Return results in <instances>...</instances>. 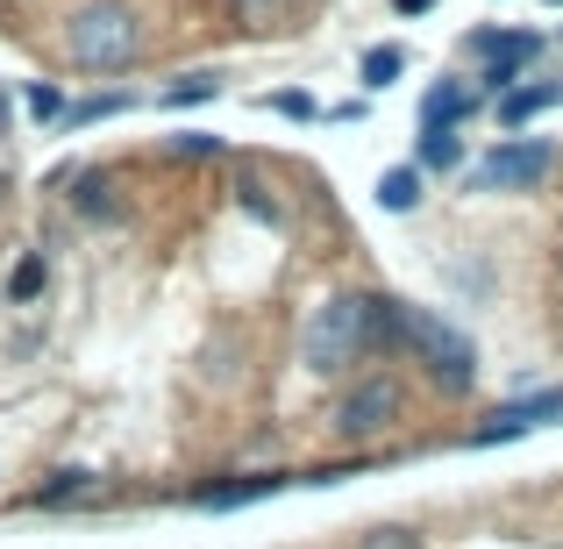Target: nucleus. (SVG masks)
<instances>
[{"instance_id": "nucleus-1", "label": "nucleus", "mask_w": 563, "mask_h": 549, "mask_svg": "<svg viewBox=\"0 0 563 549\" xmlns=\"http://www.w3.org/2000/svg\"><path fill=\"white\" fill-rule=\"evenodd\" d=\"M364 350H372V293H329L300 321V364L314 378H343Z\"/></svg>"}, {"instance_id": "nucleus-2", "label": "nucleus", "mask_w": 563, "mask_h": 549, "mask_svg": "<svg viewBox=\"0 0 563 549\" xmlns=\"http://www.w3.org/2000/svg\"><path fill=\"white\" fill-rule=\"evenodd\" d=\"M65 51L79 72H129L143 57V22L129 0H86L65 22Z\"/></svg>"}, {"instance_id": "nucleus-3", "label": "nucleus", "mask_w": 563, "mask_h": 549, "mask_svg": "<svg viewBox=\"0 0 563 549\" xmlns=\"http://www.w3.org/2000/svg\"><path fill=\"white\" fill-rule=\"evenodd\" d=\"M407 358H421V371L442 385V393H471V378H478L471 343L442 315H428V307H407Z\"/></svg>"}, {"instance_id": "nucleus-4", "label": "nucleus", "mask_w": 563, "mask_h": 549, "mask_svg": "<svg viewBox=\"0 0 563 549\" xmlns=\"http://www.w3.org/2000/svg\"><path fill=\"white\" fill-rule=\"evenodd\" d=\"M556 172V143L542 136H499L493 151L471 165V186L478 193H536Z\"/></svg>"}, {"instance_id": "nucleus-5", "label": "nucleus", "mask_w": 563, "mask_h": 549, "mask_svg": "<svg viewBox=\"0 0 563 549\" xmlns=\"http://www.w3.org/2000/svg\"><path fill=\"white\" fill-rule=\"evenodd\" d=\"M407 414V393H399L393 371H372V378H357L343 399H335V436L350 442V450H364V442H378L385 428Z\"/></svg>"}, {"instance_id": "nucleus-6", "label": "nucleus", "mask_w": 563, "mask_h": 549, "mask_svg": "<svg viewBox=\"0 0 563 549\" xmlns=\"http://www.w3.org/2000/svg\"><path fill=\"white\" fill-rule=\"evenodd\" d=\"M471 57H493V65H485V86H493V94L507 100V94H514V79H521V72L542 57V36H507V29H478V36H471Z\"/></svg>"}, {"instance_id": "nucleus-7", "label": "nucleus", "mask_w": 563, "mask_h": 549, "mask_svg": "<svg viewBox=\"0 0 563 549\" xmlns=\"http://www.w3.org/2000/svg\"><path fill=\"white\" fill-rule=\"evenodd\" d=\"M563 414V385H550V393H528V399H507V407H493V421L478 428V450H493V442H514V436H528V428H542V421H556Z\"/></svg>"}, {"instance_id": "nucleus-8", "label": "nucleus", "mask_w": 563, "mask_h": 549, "mask_svg": "<svg viewBox=\"0 0 563 549\" xmlns=\"http://www.w3.org/2000/svg\"><path fill=\"white\" fill-rule=\"evenodd\" d=\"M471 108H478V94H471L464 79H442V86H428V94H421V129H456Z\"/></svg>"}, {"instance_id": "nucleus-9", "label": "nucleus", "mask_w": 563, "mask_h": 549, "mask_svg": "<svg viewBox=\"0 0 563 549\" xmlns=\"http://www.w3.org/2000/svg\"><path fill=\"white\" fill-rule=\"evenodd\" d=\"M278 485H292V479H229V485H200V493H192V507H214V514H229V507H250V499H272Z\"/></svg>"}, {"instance_id": "nucleus-10", "label": "nucleus", "mask_w": 563, "mask_h": 549, "mask_svg": "<svg viewBox=\"0 0 563 549\" xmlns=\"http://www.w3.org/2000/svg\"><path fill=\"white\" fill-rule=\"evenodd\" d=\"M71 207H79L86 221H114V215H122V200H114V179H108V172H79V179H71Z\"/></svg>"}, {"instance_id": "nucleus-11", "label": "nucleus", "mask_w": 563, "mask_h": 549, "mask_svg": "<svg viewBox=\"0 0 563 549\" xmlns=\"http://www.w3.org/2000/svg\"><path fill=\"white\" fill-rule=\"evenodd\" d=\"M456 165H464V136H456V129H421L413 172H456Z\"/></svg>"}, {"instance_id": "nucleus-12", "label": "nucleus", "mask_w": 563, "mask_h": 549, "mask_svg": "<svg viewBox=\"0 0 563 549\" xmlns=\"http://www.w3.org/2000/svg\"><path fill=\"white\" fill-rule=\"evenodd\" d=\"M378 207H385V215H413V207H421V172H413V165L385 172V179H378Z\"/></svg>"}, {"instance_id": "nucleus-13", "label": "nucleus", "mask_w": 563, "mask_h": 549, "mask_svg": "<svg viewBox=\"0 0 563 549\" xmlns=\"http://www.w3.org/2000/svg\"><path fill=\"white\" fill-rule=\"evenodd\" d=\"M93 493H100L93 471H57V479L36 493V507H79V499H93Z\"/></svg>"}, {"instance_id": "nucleus-14", "label": "nucleus", "mask_w": 563, "mask_h": 549, "mask_svg": "<svg viewBox=\"0 0 563 549\" xmlns=\"http://www.w3.org/2000/svg\"><path fill=\"white\" fill-rule=\"evenodd\" d=\"M200 100H221V72H186L179 86H165V108H200Z\"/></svg>"}, {"instance_id": "nucleus-15", "label": "nucleus", "mask_w": 563, "mask_h": 549, "mask_svg": "<svg viewBox=\"0 0 563 549\" xmlns=\"http://www.w3.org/2000/svg\"><path fill=\"white\" fill-rule=\"evenodd\" d=\"M129 94H93V100H71L65 108V129H86V122H108V114H122Z\"/></svg>"}, {"instance_id": "nucleus-16", "label": "nucleus", "mask_w": 563, "mask_h": 549, "mask_svg": "<svg viewBox=\"0 0 563 549\" xmlns=\"http://www.w3.org/2000/svg\"><path fill=\"white\" fill-rule=\"evenodd\" d=\"M399 72H407V51H399V43H378V51H364V86H393Z\"/></svg>"}, {"instance_id": "nucleus-17", "label": "nucleus", "mask_w": 563, "mask_h": 549, "mask_svg": "<svg viewBox=\"0 0 563 549\" xmlns=\"http://www.w3.org/2000/svg\"><path fill=\"white\" fill-rule=\"evenodd\" d=\"M36 293H43V257H22L8 278V300H36Z\"/></svg>"}, {"instance_id": "nucleus-18", "label": "nucleus", "mask_w": 563, "mask_h": 549, "mask_svg": "<svg viewBox=\"0 0 563 549\" xmlns=\"http://www.w3.org/2000/svg\"><path fill=\"white\" fill-rule=\"evenodd\" d=\"M235 200H243L257 221H286V207H278V200H272V193H264L257 179H243V186H235Z\"/></svg>"}, {"instance_id": "nucleus-19", "label": "nucleus", "mask_w": 563, "mask_h": 549, "mask_svg": "<svg viewBox=\"0 0 563 549\" xmlns=\"http://www.w3.org/2000/svg\"><path fill=\"white\" fill-rule=\"evenodd\" d=\"M357 549H428L421 536H413V528H399V521H385V528H372V536H364Z\"/></svg>"}, {"instance_id": "nucleus-20", "label": "nucleus", "mask_w": 563, "mask_h": 549, "mask_svg": "<svg viewBox=\"0 0 563 549\" xmlns=\"http://www.w3.org/2000/svg\"><path fill=\"white\" fill-rule=\"evenodd\" d=\"M172 157H221V136H200V129H186V136H172Z\"/></svg>"}, {"instance_id": "nucleus-21", "label": "nucleus", "mask_w": 563, "mask_h": 549, "mask_svg": "<svg viewBox=\"0 0 563 549\" xmlns=\"http://www.w3.org/2000/svg\"><path fill=\"white\" fill-rule=\"evenodd\" d=\"M29 108H36L43 122H57V114H65V94H57V86H36V94H29Z\"/></svg>"}, {"instance_id": "nucleus-22", "label": "nucleus", "mask_w": 563, "mask_h": 549, "mask_svg": "<svg viewBox=\"0 0 563 549\" xmlns=\"http://www.w3.org/2000/svg\"><path fill=\"white\" fill-rule=\"evenodd\" d=\"M272 108L292 114V122H307V114H314V100H307V94H272Z\"/></svg>"}, {"instance_id": "nucleus-23", "label": "nucleus", "mask_w": 563, "mask_h": 549, "mask_svg": "<svg viewBox=\"0 0 563 549\" xmlns=\"http://www.w3.org/2000/svg\"><path fill=\"white\" fill-rule=\"evenodd\" d=\"M393 8H399V14H428V8H435V0H393Z\"/></svg>"}, {"instance_id": "nucleus-24", "label": "nucleus", "mask_w": 563, "mask_h": 549, "mask_svg": "<svg viewBox=\"0 0 563 549\" xmlns=\"http://www.w3.org/2000/svg\"><path fill=\"white\" fill-rule=\"evenodd\" d=\"M550 8H563V0H550Z\"/></svg>"}]
</instances>
